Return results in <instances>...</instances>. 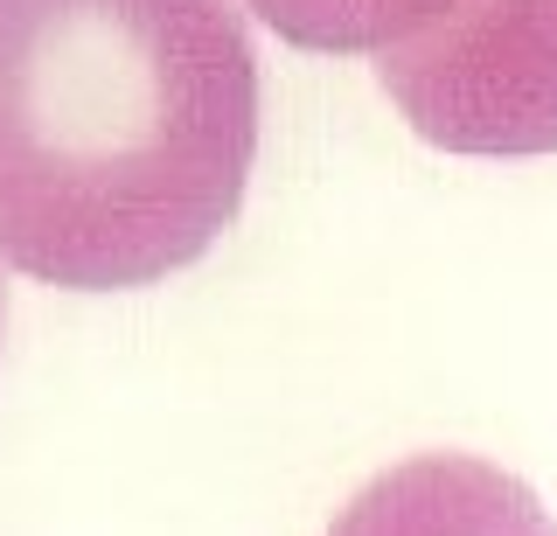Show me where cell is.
Here are the masks:
<instances>
[{"instance_id": "obj_1", "label": "cell", "mask_w": 557, "mask_h": 536, "mask_svg": "<svg viewBox=\"0 0 557 536\" xmlns=\"http://www.w3.org/2000/svg\"><path fill=\"white\" fill-rule=\"evenodd\" d=\"M258 161L237 0H0V258L153 286L231 230Z\"/></svg>"}, {"instance_id": "obj_2", "label": "cell", "mask_w": 557, "mask_h": 536, "mask_svg": "<svg viewBox=\"0 0 557 536\" xmlns=\"http://www.w3.org/2000/svg\"><path fill=\"white\" fill-rule=\"evenodd\" d=\"M376 84L446 153H557V0H460L383 49Z\"/></svg>"}, {"instance_id": "obj_3", "label": "cell", "mask_w": 557, "mask_h": 536, "mask_svg": "<svg viewBox=\"0 0 557 536\" xmlns=\"http://www.w3.org/2000/svg\"><path fill=\"white\" fill-rule=\"evenodd\" d=\"M327 536H557L544 501L474 453H418L342 509Z\"/></svg>"}, {"instance_id": "obj_4", "label": "cell", "mask_w": 557, "mask_h": 536, "mask_svg": "<svg viewBox=\"0 0 557 536\" xmlns=\"http://www.w3.org/2000/svg\"><path fill=\"white\" fill-rule=\"evenodd\" d=\"M265 28L286 42L321 49V57H383V49L411 42L460 0H244Z\"/></svg>"}, {"instance_id": "obj_5", "label": "cell", "mask_w": 557, "mask_h": 536, "mask_svg": "<svg viewBox=\"0 0 557 536\" xmlns=\"http://www.w3.org/2000/svg\"><path fill=\"white\" fill-rule=\"evenodd\" d=\"M0 314H8V307H0Z\"/></svg>"}]
</instances>
